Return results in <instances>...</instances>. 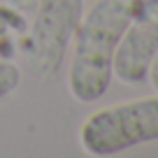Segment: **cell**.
I'll return each instance as SVG.
<instances>
[{
  "mask_svg": "<svg viewBox=\"0 0 158 158\" xmlns=\"http://www.w3.org/2000/svg\"><path fill=\"white\" fill-rule=\"evenodd\" d=\"M130 21V0H95L72 35L68 91L77 102L100 100L112 84L114 51Z\"/></svg>",
  "mask_w": 158,
  "mask_h": 158,
  "instance_id": "6da1fadb",
  "label": "cell"
},
{
  "mask_svg": "<svg viewBox=\"0 0 158 158\" xmlns=\"http://www.w3.org/2000/svg\"><path fill=\"white\" fill-rule=\"evenodd\" d=\"M79 147L93 158L116 156L158 139V95L126 100L91 112L79 126Z\"/></svg>",
  "mask_w": 158,
  "mask_h": 158,
  "instance_id": "7a4b0ae2",
  "label": "cell"
},
{
  "mask_svg": "<svg viewBox=\"0 0 158 158\" xmlns=\"http://www.w3.org/2000/svg\"><path fill=\"white\" fill-rule=\"evenodd\" d=\"M81 14L84 0H37L19 49L40 79L56 77L63 68Z\"/></svg>",
  "mask_w": 158,
  "mask_h": 158,
  "instance_id": "3957f363",
  "label": "cell"
},
{
  "mask_svg": "<svg viewBox=\"0 0 158 158\" xmlns=\"http://www.w3.org/2000/svg\"><path fill=\"white\" fill-rule=\"evenodd\" d=\"M158 54V0H130V21L114 51L112 72L123 84L144 81Z\"/></svg>",
  "mask_w": 158,
  "mask_h": 158,
  "instance_id": "277c9868",
  "label": "cell"
},
{
  "mask_svg": "<svg viewBox=\"0 0 158 158\" xmlns=\"http://www.w3.org/2000/svg\"><path fill=\"white\" fill-rule=\"evenodd\" d=\"M21 86V68L12 58H0V98H7Z\"/></svg>",
  "mask_w": 158,
  "mask_h": 158,
  "instance_id": "5b68a950",
  "label": "cell"
},
{
  "mask_svg": "<svg viewBox=\"0 0 158 158\" xmlns=\"http://www.w3.org/2000/svg\"><path fill=\"white\" fill-rule=\"evenodd\" d=\"M147 79L151 81V86L158 91V54H156V58L151 60V68H149V74H147Z\"/></svg>",
  "mask_w": 158,
  "mask_h": 158,
  "instance_id": "8992f818",
  "label": "cell"
}]
</instances>
